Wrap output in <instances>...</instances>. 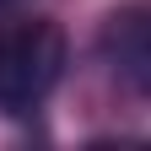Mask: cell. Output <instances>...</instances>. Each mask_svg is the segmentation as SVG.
Listing matches in <instances>:
<instances>
[{"mask_svg":"<svg viewBox=\"0 0 151 151\" xmlns=\"http://www.w3.org/2000/svg\"><path fill=\"white\" fill-rule=\"evenodd\" d=\"M65 76V32L38 16L0 32V113H32Z\"/></svg>","mask_w":151,"mask_h":151,"instance_id":"1","label":"cell"},{"mask_svg":"<svg viewBox=\"0 0 151 151\" xmlns=\"http://www.w3.org/2000/svg\"><path fill=\"white\" fill-rule=\"evenodd\" d=\"M6 6H16V0H0V11H6Z\"/></svg>","mask_w":151,"mask_h":151,"instance_id":"2","label":"cell"}]
</instances>
